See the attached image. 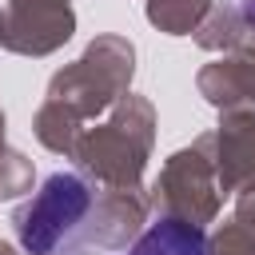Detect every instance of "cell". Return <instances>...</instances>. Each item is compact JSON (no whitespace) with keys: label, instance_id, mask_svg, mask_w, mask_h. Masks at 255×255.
Listing matches in <instances>:
<instances>
[{"label":"cell","instance_id":"cell-1","mask_svg":"<svg viewBox=\"0 0 255 255\" xmlns=\"http://www.w3.org/2000/svg\"><path fill=\"white\" fill-rule=\"evenodd\" d=\"M120 199H100L92 183L72 171H56L40 195L16 215V231L28 255H92L120 247L135 223H92L104 219Z\"/></svg>","mask_w":255,"mask_h":255},{"label":"cell","instance_id":"cell-2","mask_svg":"<svg viewBox=\"0 0 255 255\" xmlns=\"http://www.w3.org/2000/svg\"><path fill=\"white\" fill-rule=\"evenodd\" d=\"M128 255H211V247L195 223L159 219L135 239V247H128Z\"/></svg>","mask_w":255,"mask_h":255},{"label":"cell","instance_id":"cell-3","mask_svg":"<svg viewBox=\"0 0 255 255\" xmlns=\"http://www.w3.org/2000/svg\"><path fill=\"white\" fill-rule=\"evenodd\" d=\"M203 8H207V0H151L147 16L163 28H171V32H187Z\"/></svg>","mask_w":255,"mask_h":255}]
</instances>
